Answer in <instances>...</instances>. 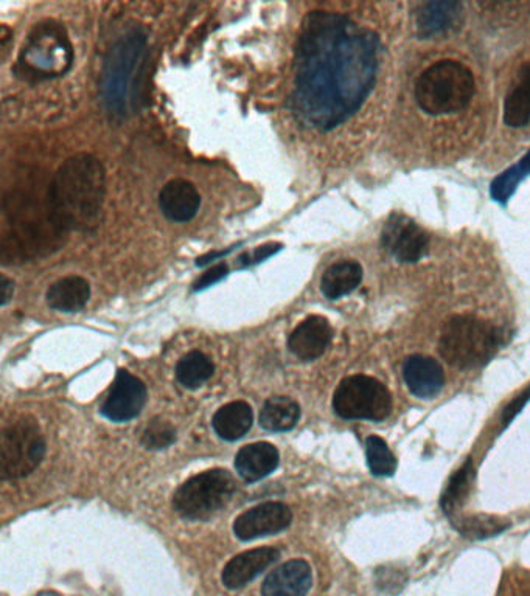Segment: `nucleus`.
Wrapping results in <instances>:
<instances>
[{
    "label": "nucleus",
    "instance_id": "obj_32",
    "mask_svg": "<svg viewBox=\"0 0 530 596\" xmlns=\"http://www.w3.org/2000/svg\"><path fill=\"white\" fill-rule=\"evenodd\" d=\"M282 249L280 244H265V246L257 247L252 252L243 253L240 257L241 266H252V264L262 263L266 258L272 257L274 253Z\"/></svg>",
    "mask_w": 530,
    "mask_h": 596
},
{
    "label": "nucleus",
    "instance_id": "obj_7",
    "mask_svg": "<svg viewBox=\"0 0 530 596\" xmlns=\"http://www.w3.org/2000/svg\"><path fill=\"white\" fill-rule=\"evenodd\" d=\"M46 455V440L33 416H19L8 423L0 438L2 479L16 480L32 474Z\"/></svg>",
    "mask_w": 530,
    "mask_h": 596
},
{
    "label": "nucleus",
    "instance_id": "obj_15",
    "mask_svg": "<svg viewBox=\"0 0 530 596\" xmlns=\"http://www.w3.org/2000/svg\"><path fill=\"white\" fill-rule=\"evenodd\" d=\"M313 584V573L308 562L293 559L277 567L266 576L262 596H305Z\"/></svg>",
    "mask_w": 530,
    "mask_h": 596
},
{
    "label": "nucleus",
    "instance_id": "obj_4",
    "mask_svg": "<svg viewBox=\"0 0 530 596\" xmlns=\"http://www.w3.org/2000/svg\"><path fill=\"white\" fill-rule=\"evenodd\" d=\"M475 95V77L451 59L428 67L415 84V100L429 115H448L467 108Z\"/></svg>",
    "mask_w": 530,
    "mask_h": 596
},
{
    "label": "nucleus",
    "instance_id": "obj_31",
    "mask_svg": "<svg viewBox=\"0 0 530 596\" xmlns=\"http://www.w3.org/2000/svg\"><path fill=\"white\" fill-rule=\"evenodd\" d=\"M227 271H229V267L224 263L210 267L209 271L204 272V274L193 283V291H203V289L215 285V283H218V281H221L226 277Z\"/></svg>",
    "mask_w": 530,
    "mask_h": 596
},
{
    "label": "nucleus",
    "instance_id": "obj_28",
    "mask_svg": "<svg viewBox=\"0 0 530 596\" xmlns=\"http://www.w3.org/2000/svg\"><path fill=\"white\" fill-rule=\"evenodd\" d=\"M366 455L367 465H369L370 472L378 477H389L394 475L397 469V460L394 454L389 449L386 441L381 440L380 437L367 438L366 440Z\"/></svg>",
    "mask_w": 530,
    "mask_h": 596
},
{
    "label": "nucleus",
    "instance_id": "obj_24",
    "mask_svg": "<svg viewBox=\"0 0 530 596\" xmlns=\"http://www.w3.org/2000/svg\"><path fill=\"white\" fill-rule=\"evenodd\" d=\"M462 5L456 2H431L420 10L417 25L423 35L431 36L454 27L461 19Z\"/></svg>",
    "mask_w": 530,
    "mask_h": 596
},
{
    "label": "nucleus",
    "instance_id": "obj_3",
    "mask_svg": "<svg viewBox=\"0 0 530 596\" xmlns=\"http://www.w3.org/2000/svg\"><path fill=\"white\" fill-rule=\"evenodd\" d=\"M145 50L147 38L137 28L120 36L109 50L103 67L102 94L106 108L112 114L123 117L133 108Z\"/></svg>",
    "mask_w": 530,
    "mask_h": 596
},
{
    "label": "nucleus",
    "instance_id": "obj_30",
    "mask_svg": "<svg viewBox=\"0 0 530 596\" xmlns=\"http://www.w3.org/2000/svg\"><path fill=\"white\" fill-rule=\"evenodd\" d=\"M176 441V429L168 421L156 418L143 430L142 444L148 451L167 449Z\"/></svg>",
    "mask_w": 530,
    "mask_h": 596
},
{
    "label": "nucleus",
    "instance_id": "obj_2",
    "mask_svg": "<svg viewBox=\"0 0 530 596\" xmlns=\"http://www.w3.org/2000/svg\"><path fill=\"white\" fill-rule=\"evenodd\" d=\"M106 193L103 163L91 154L70 157L49 188V215L61 230H91L102 215Z\"/></svg>",
    "mask_w": 530,
    "mask_h": 596
},
{
    "label": "nucleus",
    "instance_id": "obj_20",
    "mask_svg": "<svg viewBox=\"0 0 530 596\" xmlns=\"http://www.w3.org/2000/svg\"><path fill=\"white\" fill-rule=\"evenodd\" d=\"M252 421H254V413L248 402L234 401L215 413L212 426L218 437L226 441H237L248 434Z\"/></svg>",
    "mask_w": 530,
    "mask_h": 596
},
{
    "label": "nucleus",
    "instance_id": "obj_33",
    "mask_svg": "<svg viewBox=\"0 0 530 596\" xmlns=\"http://www.w3.org/2000/svg\"><path fill=\"white\" fill-rule=\"evenodd\" d=\"M527 401H530V387L526 390V392L523 393V395L518 396L517 399H513L512 404H510V406L507 407L506 410H504V426H507V424H509L510 421H512L513 418H515V416H517L518 413H520V410L523 409L524 406H526Z\"/></svg>",
    "mask_w": 530,
    "mask_h": 596
},
{
    "label": "nucleus",
    "instance_id": "obj_19",
    "mask_svg": "<svg viewBox=\"0 0 530 596\" xmlns=\"http://www.w3.org/2000/svg\"><path fill=\"white\" fill-rule=\"evenodd\" d=\"M47 303L55 311L80 312L84 306L88 305L91 298V285L88 280L77 275L61 278L47 289Z\"/></svg>",
    "mask_w": 530,
    "mask_h": 596
},
{
    "label": "nucleus",
    "instance_id": "obj_1",
    "mask_svg": "<svg viewBox=\"0 0 530 596\" xmlns=\"http://www.w3.org/2000/svg\"><path fill=\"white\" fill-rule=\"evenodd\" d=\"M375 77V49L361 28L336 14L305 19L294 104L314 128L332 129L360 108Z\"/></svg>",
    "mask_w": 530,
    "mask_h": 596
},
{
    "label": "nucleus",
    "instance_id": "obj_9",
    "mask_svg": "<svg viewBox=\"0 0 530 596\" xmlns=\"http://www.w3.org/2000/svg\"><path fill=\"white\" fill-rule=\"evenodd\" d=\"M72 61V49L63 30L53 24H41L28 38L21 53V64L36 77H53L66 72Z\"/></svg>",
    "mask_w": 530,
    "mask_h": 596
},
{
    "label": "nucleus",
    "instance_id": "obj_6",
    "mask_svg": "<svg viewBox=\"0 0 530 596\" xmlns=\"http://www.w3.org/2000/svg\"><path fill=\"white\" fill-rule=\"evenodd\" d=\"M237 491L231 472L210 469L193 475L173 496V508L189 520H207L223 510Z\"/></svg>",
    "mask_w": 530,
    "mask_h": 596
},
{
    "label": "nucleus",
    "instance_id": "obj_23",
    "mask_svg": "<svg viewBox=\"0 0 530 596\" xmlns=\"http://www.w3.org/2000/svg\"><path fill=\"white\" fill-rule=\"evenodd\" d=\"M299 420V404L286 396H272L260 412V426L268 432H288L297 426Z\"/></svg>",
    "mask_w": 530,
    "mask_h": 596
},
{
    "label": "nucleus",
    "instance_id": "obj_16",
    "mask_svg": "<svg viewBox=\"0 0 530 596\" xmlns=\"http://www.w3.org/2000/svg\"><path fill=\"white\" fill-rule=\"evenodd\" d=\"M403 379L412 395L422 399H431L439 395L445 382L442 365L434 361L433 357L420 354L406 359L403 365Z\"/></svg>",
    "mask_w": 530,
    "mask_h": 596
},
{
    "label": "nucleus",
    "instance_id": "obj_12",
    "mask_svg": "<svg viewBox=\"0 0 530 596\" xmlns=\"http://www.w3.org/2000/svg\"><path fill=\"white\" fill-rule=\"evenodd\" d=\"M291 522L293 513L285 503L266 502L240 514L234 522V533L240 541H254L286 530Z\"/></svg>",
    "mask_w": 530,
    "mask_h": 596
},
{
    "label": "nucleus",
    "instance_id": "obj_18",
    "mask_svg": "<svg viewBox=\"0 0 530 596\" xmlns=\"http://www.w3.org/2000/svg\"><path fill=\"white\" fill-rule=\"evenodd\" d=\"M280 463L279 451L271 443H254L241 447L235 457V469L248 483L259 482L276 471Z\"/></svg>",
    "mask_w": 530,
    "mask_h": 596
},
{
    "label": "nucleus",
    "instance_id": "obj_26",
    "mask_svg": "<svg viewBox=\"0 0 530 596\" xmlns=\"http://www.w3.org/2000/svg\"><path fill=\"white\" fill-rule=\"evenodd\" d=\"M473 480H475V469H473L471 461H467L456 472L450 485H448L447 491L443 493L442 500H440L443 513L450 516L451 519L457 517L462 506H464L465 500L470 494L471 486H473Z\"/></svg>",
    "mask_w": 530,
    "mask_h": 596
},
{
    "label": "nucleus",
    "instance_id": "obj_10",
    "mask_svg": "<svg viewBox=\"0 0 530 596\" xmlns=\"http://www.w3.org/2000/svg\"><path fill=\"white\" fill-rule=\"evenodd\" d=\"M381 243L400 263H415L428 252L429 236L408 216L394 213L384 226Z\"/></svg>",
    "mask_w": 530,
    "mask_h": 596
},
{
    "label": "nucleus",
    "instance_id": "obj_25",
    "mask_svg": "<svg viewBox=\"0 0 530 596\" xmlns=\"http://www.w3.org/2000/svg\"><path fill=\"white\" fill-rule=\"evenodd\" d=\"M213 373H215V365L201 351L185 354L176 365V378L179 384L189 390L199 389L212 378Z\"/></svg>",
    "mask_w": 530,
    "mask_h": 596
},
{
    "label": "nucleus",
    "instance_id": "obj_13",
    "mask_svg": "<svg viewBox=\"0 0 530 596\" xmlns=\"http://www.w3.org/2000/svg\"><path fill=\"white\" fill-rule=\"evenodd\" d=\"M332 325L325 317L311 316L296 326L288 339V348L300 361H316L332 342Z\"/></svg>",
    "mask_w": 530,
    "mask_h": 596
},
{
    "label": "nucleus",
    "instance_id": "obj_11",
    "mask_svg": "<svg viewBox=\"0 0 530 596\" xmlns=\"http://www.w3.org/2000/svg\"><path fill=\"white\" fill-rule=\"evenodd\" d=\"M147 402V387L130 371H117L108 396L103 402L102 415L114 423H126L140 415Z\"/></svg>",
    "mask_w": 530,
    "mask_h": 596
},
{
    "label": "nucleus",
    "instance_id": "obj_8",
    "mask_svg": "<svg viewBox=\"0 0 530 596\" xmlns=\"http://www.w3.org/2000/svg\"><path fill=\"white\" fill-rule=\"evenodd\" d=\"M333 409L344 420L383 421L391 415L392 396L377 379L349 376L336 389Z\"/></svg>",
    "mask_w": 530,
    "mask_h": 596
},
{
    "label": "nucleus",
    "instance_id": "obj_17",
    "mask_svg": "<svg viewBox=\"0 0 530 596\" xmlns=\"http://www.w3.org/2000/svg\"><path fill=\"white\" fill-rule=\"evenodd\" d=\"M159 207L170 221L189 222L201 207V196L192 182L173 179L162 188Z\"/></svg>",
    "mask_w": 530,
    "mask_h": 596
},
{
    "label": "nucleus",
    "instance_id": "obj_22",
    "mask_svg": "<svg viewBox=\"0 0 530 596\" xmlns=\"http://www.w3.org/2000/svg\"><path fill=\"white\" fill-rule=\"evenodd\" d=\"M504 123L510 128H523L530 123V61L517 75V83L504 101Z\"/></svg>",
    "mask_w": 530,
    "mask_h": 596
},
{
    "label": "nucleus",
    "instance_id": "obj_5",
    "mask_svg": "<svg viewBox=\"0 0 530 596\" xmlns=\"http://www.w3.org/2000/svg\"><path fill=\"white\" fill-rule=\"evenodd\" d=\"M499 345L501 333L492 323L473 316H456L443 326L439 351L448 364L468 370L487 364Z\"/></svg>",
    "mask_w": 530,
    "mask_h": 596
},
{
    "label": "nucleus",
    "instance_id": "obj_34",
    "mask_svg": "<svg viewBox=\"0 0 530 596\" xmlns=\"http://www.w3.org/2000/svg\"><path fill=\"white\" fill-rule=\"evenodd\" d=\"M14 285L13 281L8 280L5 275H2V305H7L13 298Z\"/></svg>",
    "mask_w": 530,
    "mask_h": 596
},
{
    "label": "nucleus",
    "instance_id": "obj_21",
    "mask_svg": "<svg viewBox=\"0 0 530 596\" xmlns=\"http://www.w3.org/2000/svg\"><path fill=\"white\" fill-rule=\"evenodd\" d=\"M363 281V267L356 261L346 260L332 264L322 275L321 291L328 300H339L352 294Z\"/></svg>",
    "mask_w": 530,
    "mask_h": 596
},
{
    "label": "nucleus",
    "instance_id": "obj_29",
    "mask_svg": "<svg viewBox=\"0 0 530 596\" xmlns=\"http://www.w3.org/2000/svg\"><path fill=\"white\" fill-rule=\"evenodd\" d=\"M453 525L465 538L471 539L490 538L509 527V524H503V520L487 516L461 517L453 520Z\"/></svg>",
    "mask_w": 530,
    "mask_h": 596
},
{
    "label": "nucleus",
    "instance_id": "obj_14",
    "mask_svg": "<svg viewBox=\"0 0 530 596\" xmlns=\"http://www.w3.org/2000/svg\"><path fill=\"white\" fill-rule=\"evenodd\" d=\"M280 558V551L274 547L254 548L227 562L223 570L224 586L227 589L237 590L251 583L252 579L262 575Z\"/></svg>",
    "mask_w": 530,
    "mask_h": 596
},
{
    "label": "nucleus",
    "instance_id": "obj_27",
    "mask_svg": "<svg viewBox=\"0 0 530 596\" xmlns=\"http://www.w3.org/2000/svg\"><path fill=\"white\" fill-rule=\"evenodd\" d=\"M530 174V151L517 163L513 165L509 170L504 171L503 174H499L495 181L492 182L490 187V193L492 198L495 199L499 204H507L513 193L517 190L518 185L523 179H526Z\"/></svg>",
    "mask_w": 530,
    "mask_h": 596
}]
</instances>
